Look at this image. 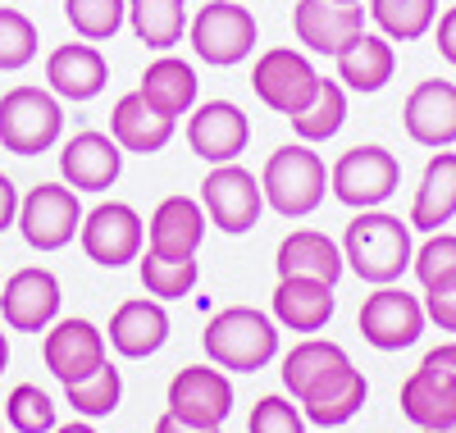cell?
Here are the masks:
<instances>
[{"label":"cell","instance_id":"9","mask_svg":"<svg viewBox=\"0 0 456 433\" xmlns=\"http://www.w3.org/2000/svg\"><path fill=\"white\" fill-rule=\"evenodd\" d=\"M83 201L69 183H37L19 196V233L32 251H60L78 238Z\"/></svg>","mask_w":456,"mask_h":433},{"label":"cell","instance_id":"34","mask_svg":"<svg viewBox=\"0 0 456 433\" xmlns=\"http://www.w3.org/2000/svg\"><path fill=\"white\" fill-rule=\"evenodd\" d=\"M64 397H69V406L78 411L83 420H105V415L119 411V402H124V374L105 361L96 374H87L78 383H64Z\"/></svg>","mask_w":456,"mask_h":433},{"label":"cell","instance_id":"2","mask_svg":"<svg viewBox=\"0 0 456 433\" xmlns=\"http://www.w3.org/2000/svg\"><path fill=\"white\" fill-rule=\"evenodd\" d=\"M342 260L356 274L361 283L388 288L415 260V242H411V224L388 215V210H356V219L342 233Z\"/></svg>","mask_w":456,"mask_h":433},{"label":"cell","instance_id":"13","mask_svg":"<svg viewBox=\"0 0 456 433\" xmlns=\"http://www.w3.org/2000/svg\"><path fill=\"white\" fill-rule=\"evenodd\" d=\"M60 279L46 265H28L14 269L5 283H0V315L14 333H46L60 320Z\"/></svg>","mask_w":456,"mask_h":433},{"label":"cell","instance_id":"36","mask_svg":"<svg viewBox=\"0 0 456 433\" xmlns=\"http://www.w3.org/2000/svg\"><path fill=\"white\" fill-rule=\"evenodd\" d=\"M64 19L83 42H110L128 23V0H64Z\"/></svg>","mask_w":456,"mask_h":433},{"label":"cell","instance_id":"28","mask_svg":"<svg viewBox=\"0 0 456 433\" xmlns=\"http://www.w3.org/2000/svg\"><path fill=\"white\" fill-rule=\"evenodd\" d=\"M137 92L146 96V105H156L160 114H169V119H183V114H192V110H197L201 78H197V69L187 64V60H178V55H160V60H151V64H146Z\"/></svg>","mask_w":456,"mask_h":433},{"label":"cell","instance_id":"5","mask_svg":"<svg viewBox=\"0 0 456 433\" xmlns=\"http://www.w3.org/2000/svg\"><path fill=\"white\" fill-rule=\"evenodd\" d=\"M64 137V101L51 87H10L0 96V146L14 155L55 151Z\"/></svg>","mask_w":456,"mask_h":433},{"label":"cell","instance_id":"21","mask_svg":"<svg viewBox=\"0 0 456 433\" xmlns=\"http://www.w3.org/2000/svg\"><path fill=\"white\" fill-rule=\"evenodd\" d=\"M110 83V64L101 55L96 42H64L46 55V87L60 96V101H73V105H83V101H96Z\"/></svg>","mask_w":456,"mask_h":433},{"label":"cell","instance_id":"33","mask_svg":"<svg viewBox=\"0 0 456 433\" xmlns=\"http://www.w3.org/2000/svg\"><path fill=\"white\" fill-rule=\"evenodd\" d=\"M137 274H142L146 297L178 301V297H187V292L197 288L201 265H197V256H192V260H169V256H156V251H142V256H137Z\"/></svg>","mask_w":456,"mask_h":433},{"label":"cell","instance_id":"7","mask_svg":"<svg viewBox=\"0 0 456 433\" xmlns=\"http://www.w3.org/2000/svg\"><path fill=\"white\" fill-rule=\"evenodd\" d=\"M397 187H402V165L379 142H361L352 151H342L329 169V192L347 210H379Z\"/></svg>","mask_w":456,"mask_h":433},{"label":"cell","instance_id":"47","mask_svg":"<svg viewBox=\"0 0 456 433\" xmlns=\"http://www.w3.org/2000/svg\"><path fill=\"white\" fill-rule=\"evenodd\" d=\"M420 433H456V420H452V424H443V429H420Z\"/></svg>","mask_w":456,"mask_h":433},{"label":"cell","instance_id":"41","mask_svg":"<svg viewBox=\"0 0 456 433\" xmlns=\"http://www.w3.org/2000/svg\"><path fill=\"white\" fill-rule=\"evenodd\" d=\"M434 46H438V55L456 69V5H447V10L438 14V23H434Z\"/></svg>","mask_w":456,"mask_h":433},{"label":"cell","instance_id":"18","mask_svg":"<svg viewBox=\"0 0 456 433\" xmlns=\"http://www.w3.org/2000/svg\"><path fill=\"white\" fill-rule=\"evenodd\" d=\"M292 32L311 55H338L365 32V5H342V0H297Z\"/></svg>","mask_w":456,"mask_h":433},{"label":"cell","instance_id":"14","mask_svg":"<svg viewBox=\"0 0 456 433\" xmlns=\"http://www.w3.org/2000/svg\"><path fill=\"white\" fill-rule=\"evenodd\" d=\"M233 411V383L219 365H183L169 379V415L197 429H224Z\"/></svg>","mask_w":456,"mask_h":433},{"label":"cell","instance_id":"12","mask_svg":"<svg viewBox=\"0 0 456 433\" xmlns=\"http://www.w3.org/2000/svg\"><path fill=\"white\" fill-rule=\"evenodd\" d=\"M78 242H83L87 260H96L105 269H119V265L142 256V247H146V219L128 201H101V206H92L83 215Z\"/></svg>","mask_w":456,"mask_h":433},{"label":"cell","instance_id":"30","mask_svg":"<svg viewBox=\"0 0 456 433\" xmlns=\"http://www.w3.org/2000/svg\"><path fill=\"white\" fill-rule=\"evenodd\" d=\"M187 0H128V28L146 51L169 55L183 37H187Z\"/></svg>","mask_w":456,"mask_h":433},{"label":"cell","instance_id":"22","mask_svg":"<svg viewBox=\"0 0 456 433\" xmlns=\"http://www.w3.org/2000/svg\"><path fill=\"white\" fill-rule=\"evenodd\" d=\"M105 342L119 351L124 361H146L169 342V310L156 297H133L119 310L110 315V329Z\"/></svg>","mask_w":456,"mask_h":433},{"label":"cell","instance_id":"24","mask_svg":"<svg viewBox=\"0 0 456 433\" xmlns=\"http://www.w3.org/2000/svg\"><path fill=\"white\" fill-rule=\"evenodd\" d=\"M274 269H279V279H324L338 288L342 279V269H347V260H342V247L329 238V233L320 228H292L288 238L279 242L274 251Z\"/></svg>","mask_w":456,"mask_h":433},{"label":"cell","instance_id":"23","mask_svg":"<svg viewBox=\"0 0 456 433\" xmlns=\"http://www.w3.org/2000/svg\"><path fill=\"white\" fill-rule=\"evenodd\" d=\"M174 133H178V119L160 114L156 105H146L142 92L119 96L110 110V137L124 146V155H156L174 142Z\"/></svg>","mask_w":456,"mask_h":433},{"label":"cell","instance_id":"16","mask_svg":"<svg viewBox=\"0 0 456 433\" xmlns=\"http://www.w3.org/2000/svg\"><path fill=\"white\" fill-rule=\"evenodd\" d=\"M402 128L415 146L447 151L456 146V83L447 78H425L402 101Z\"/></svg>","mask_w":456,"mask_h":433},{"label":"cell","instance_id":"1","mask_svg":"<svg viewBox=\"0 0 456 433\" xmlns=\"http://www.w3.org/2000/svg\"><path fill=\"white\" fill-rule=\"evenodd\" d=\"M279 374H283V388L292 392V402L301 406V415L320 429H342L365 411L370 383L338 342L301 338L283 356Z\"/></svg>","mask_w":456,"mask_h":433},{"label":"cell","instance_id":"17","mask_svg":"<svg viewBox=\"0 0 456 433\" xmlns=\"http://www.w3.org/2000/svg\"><path fill=\"white\" fill-rule=\"evenodd\" d=\"M187 146L192 155H201L206 165H228L238 160L251 142V119L242 114V105L233 101H206L187 114Z\"/></svg>","mask_w":456,"mask_h":433},{"label":"cell","instance_id":"27","mask_svg":"<svg viewBox=\"0 0 456 433\" xmlns=\"http://www.w3.org/2000/svg\"><path fill=\"white\" fill-rule=\"evenodd\" d=\"M274 324H283V329H292V333H320L329 320H333V310H338V301H333V283H324V279H279V288H274Z\"/></svg>","mask_w":456,"mask_h":433},{"label":"cell","instance_id":"37","mask_svg":"<svg viewBox=\"0 0 456 433\" xmlns=\"http://www.w3.org/2000/svg\"><path fill=\"white\" fill-rule=\"evenodd\" d=\"M37 46H42V37H37V23L14 10V5H0V73H19L37 60Z\"/></svg>","mask_w":456,"mask_h":433},{"label":"cell","instance_id":"10","mask_svg":"<svg viewBox=\"0 0 456 433\" xmlns=\"http://www.w3.org/2000/svg\"><path fill=\"white\" fill-rule=\"evenodd\" d=\"M201 210L206 219L228 233V238H242V233H251L265 215V192H260V178L251 169H242L238 160L228 165H210V174L201 178Z\"/></svg>","mask_w":456,"mask_h":433},{"label":"cell","instance_id":"43","mask_svg":"<svg viewBox=\"0 0 456 433\" xmlns=\"http://www.w3.org/2000/svg\"><path fill=\"white\" fill-rule=\"evenodd\" d=\"M420 365H434V370H443V374L456 379V342H443V347L425 351V361H420Z\"/></svg>","mask_w":456,"mask_h":433},{"label":"cell","instance_id":"32","mask_svg":"<svg viewBox=\"0 0 456 433\" xmlns=\"http://www.w3.org/2000/svg\"><path fill=\"white\" fill-rule=\"evenodd\" d=\"M370 19L388 42H420L438 23V0H370Z\"/></svg>","mask_w":456,"mask_h":433},{"label":"cell","instance_id":"46","mask_svg":"<svg viewBox=\"0 0 456 433\" xmlns=\"http://www.w3.org/2000/svg\"><path fill=\"white\" fill-rule=\"evenodd\" d=\"M5 365H10V338L0 333V374H5Z\"/></svg>","mask_w":456,"mask_h":433},{"label":"cell","instance_id":"20","mask_svg":"<svg viewBox=\"0 0 456 433\" xmlns=\"http://www.w3.org/2000/svg\"><path fill=\"white\" fill-rule=\"evenodd\" d=\"M206 210L201 201H192V196H165V201L151 210L146 219V251H156V256H169V260H192L206 242Z\"/></svg>","mask_w":456,"mask_h":433},{"label":"cell","instance_id":"6","mask_svg":"<svg viewBox=\"0 0 456 433\" xmlns=\"http://www.w3.org/2000/svg\"><path fill=\"white\" fill-rule=\"evenodd\" d=\"M187 42H192V55L201 64L233 69V64L251 60V51L260 42V28L242 0H210L187 23Z\"/></svg>","mask_w":456,"mask_h":433},{"label":"cell","instance_id":"39","mask_svg":"<svg viewBox=\"0 0 456 433\" xmlns=\"http://www.w3.org/2000/svg\"><path fill=\"white\" fill-rule=\"evenodd\" d=\"M247 433H306V415H301V406H297L292 397H279V392H270V397H260V402L251 406Z\"/></svg>","mask_w":456,"mask_h":433},{"label":"cell","instance_id":"3","mask_svg":"<svg viewBox=\"0 0 456 433\" xmlns=\"http://www.w3.org/2000/svg\"><path fill=\"white\" fill-rule=\"evenodd\" d=\"M201 347L210 365L233 370V374H256L279 356V324L274 315L256 306H224L201 333Z\"/></svg>","mask_w":456,"mask_h":433},{"label":"cell","instance_id":"25","mask_svg":"<svg viewBox=\"0 0 456 433\" xmlns=\"http://www.w3.org/2000/svg\"><path fill=\"white\" fill-rule=\"evenodd\" d=\"M333 64H338V83L347 92H361V96L384 92L397 73V55H393V42L384 32H361L352 46H342L333 55Z\"/></svg>","mask_w":456,"mask_h":433},{"label":"cell","instance_id":"31","mask_svg":"<svg viewBox=\"0 0 456 433\" xmlns=\"http://www.w3.org/2000/svg\"><path fill=\"white\" fill-rule=\"evenodd\" d=\"M342 124H347V87H342L338 78H320L315 101L301 114H292V133H297V142L320 146V142L338 137Z\"/></svg>","mask_w":456,"mask_h":433},{"label":"cell","instance_id":"45","mask_svg":"<svg viewBox=\"0 0 456 433\" xmlns=\"http://www.w3.org/2000/svg\"><path fill=\"white\" fill-rule=\"evenodd\" d=\"M51 433H96V424H87V420H73V424H55Z\"/></svg>","mask_w":456,"mask_h":433},{"label":"cell","instance_id":"4","mask_svg":"<svg viewBox=\"0 0 456 433\" xmlns=\"http://www.w3.org/2000/svg\"><path fill=\"white\" fill-rule=\"evenodd\" d=\"M260 192H265V206L279 210L283 219H306L329 196V165L306 142H288L270 151V160L260 169Z\"/></svg>","mask_w":456,"mask_h":433},{"label":"cell","instance_id":"8","mask_svg":"<svg viewBox=\"0 0 456 433\" xmlns=\"http://www.w3.org/2000/svg\"><path fill=\"white\" fill-rule=\"evenodd\" d=\"M251 92L265 110L283 114V119H292V114H301L315 92H320V69L311 64V55H301L292 46H270L256 55V69H251Z\"/></svg>","mask_w":456,"mask_h":433},{"label":"cell","instance_id":"29","mask_svg":"<svg viewBox=\"0 0 456 433\" xmlns=\"http://www.w3.org/2000/svg\"><path fill=\"white\" fill-rule=\"evenodd\" d=\"M402 415L415 429H443V424H452L456 420V379L434 370V365H420L402 383Z\"/></svg>","mask_w":456,"mask_h":433},{"label":"cell","instance_id":"15","mask_svg":"<svg viewBox=\"0 0 456 433\" xmlns=\"http://www.w3.org/2000/svg\"><path fill=\"white\" fill-rule=\"evenodd\" d=\"M105 333L83 320V315H69V320H55L42 338V361L60 383H78L87 374H96L110 356H105Z\"/></svg>","mask_w":456,"mask_h":433},{"label":"cell","instance_id":"19","mask_svg":"<svg viewBox=\"0 0 456 433\" xmlns=\"http://www.w3.org/2000/svg\"><path fill=\"white\" fill-rule=\"evenodd\" d=\"M124 174V146L110 133L83 128L60 146V178L73 192H105Z\"/></svg>","mask_w":456,"mask_h":433},{"label":"cell","instance_id":"48","mask_svg":"<svg viewBox=\"0 0 456 433\" xmlns=\"http://www.w3.org/2000/svg\"><path fill=\"white\" fill-rule=\"evenodd\" d=\"M342 5H361V0H342Z\"/></svg>","mask_w":456,"mask_h":433},{"label":"cell","instance_id":"38","mask_svg":"<svg viewBox=\"0 0 456 433\" xmlns=\"http://www.w3.org/2000/svg\"><path fill=\"white\" fill-rule=\"evenodd\" d=\"M5 420L14 433H51L55 429V402L51 392H42L37 383H19L5 402Z\"/></svg>","mask_w":456,"mask_h":433},{"label":"cell","instance_id":"40","mask_svg":"<svg viewBox=\"0 0 456 433\" xmlns=\"http://www.w3.org/2000/svg\"><path fill=\"white\" fill-rule=\"evenodd\" d=\"M425 315L443 333H456V288L452 292H425Z\"/></svg>","mask_w":456,"mask_h":433},{"label":"cell","instance_id":"11","mask_svg":"<svg viewBox=\"0 0 456 433\" xmlns=\"http://www.w3.org/2000/svg\"><path fill=\"white\" fill-rule=\"evenodd\" d=\"M356 324H361V338L379 351H402V347H415L429 324V315H425V301L420 297H411L406 288L388 283V288H374L365 301H361V315H356Z\"/></svg>","mask_w":456,"mask_h":433},{"label":"cell","instance_id":"44","mask_svg":"<svg viewBox=\"0 0 456 433\" xmlns=\"http://www.w3.org/2000/svg\"><path fill=\"white\" fill-rule=\"evenodd\" d=\"M156 433H219V429H197V424H183L178 415H169V411H165V415L156 420Z\"/></svg>","mask_w":456,"mask_h":433},{"label":"cell","instance_id":"42","mask_svg":"<svg viewBox=\"0 0 456 433\" xmlns=\"http://www.w3.org/2000/svg\"><path fill=\"white\" fill-rule=\"evenodd\" d=\"M19 224V187L10 174H0V233Z\"/></svg>","mask_w":456,"mask_h":433},{"label":"cell","instance_id":"26","mask_svg":"<svg viewBox=\"0 0 456 433\" xmlns=\"http://www.w3.org/2000/svg\"><path fill=\"white\" fill-rule=\"evenodd\" d=\"M456 219V151H434V160L420 174V187L411 196V228L438 233Z\"/></svg>","mask_w":456,"mask_h":433},{"label":"cell","instance_id":"35","mask_svg":"<svg viewBox=\"0 0 456 433\" xmlns=\"http://www.w3.org/2000/svg\"><path fill=\"white\" fill-rule=\"evenodd\" d=\"M411 274L425 292H452L456 288V233H429L425 247H415Z\"/></svg>","mask_w":456,"mask_h":433}]
</instances>
